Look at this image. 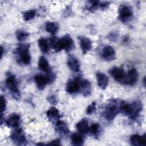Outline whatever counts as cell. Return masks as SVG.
Returning a JSON list of instances; mask_svg holds the SVG:
<instances>
[{
  "mask_svg": "<svg viewBox=\"0 0 146 146\" xmlns=\"http://www.w3.org/2000/svg\"><path fill=\"white\" fill-rule=\"evenodd\" d=\"M48 102L52 104H55L56 103V98L55 96L54 95H51V96H50L48 98Z\"/></svg>",
  "mask_w": 146,
  "mask_h": 146,
  "instance_id": "obj_35",
  "label": "cell"
},
{
  "mask_svg": "<svg viewBox=\"0 0 146 146\" xmlns=\"http://www.w3.org/2000/svg\"><path fill=\"white\" fill-rule=\"evenodd\" d=\"M119 110L116 104V103L113 101L106 107L104 110V115L107 120H111L115 117L116 115L117 114Z\"/></svg>",
  "mask_w": 146,
  "mask_h": 146,
  "instance_id": "obj_4",
  "label": "cell"
},
{
  "mask_svg": "<svg viewBox=\"0 0 146 146\" xmlns=\"http://www.w3.org/2000/svg\"><path fill=\"white\" fill-rule=\"evenodd\" d=\"M110 3L108 2H99V7L102 9H106V8L108 7Z\"/></svg>",
  "mask_w": 146,
  "mask_h": 146,
  "instance_id": "obj_34",
  "label": "cell"
},
{
  "mask_svg": "<svg viewBox=\"0 0 146 146\" xmlns=\"http://www.w3.org/2000/svg\"><path fill=\"white\" fill-rule=\"evenodd\" d=\"M79 40L80 48L83 54L87 53L92 48V42L89 38L84 36H81L79 38Z\"/></svg>",
  "mask_w": 146,
  "mask_h": 146,
  "instance_id": "obj_16",
  "label": "cell"
},
{
  "mask_svg": "<svg viewBox=\"0 0 146 146\" xmlns=\"http://www.w3.org/2000/svg\"><path fill=\"white\" fill-rule=\"evenodd\" d=\"M38 46L42 52L44 53L48 52L49 49V44L47 40L45 38H41L38 40Z\"/></svg>",
  "mask_w": 146,
  "mask_h": 146,
  "instance_id": "obj_22",
  "label": "cell"
},
{
  "mask_svg": "<svg viewBox=\"0 0 146 146\" xmlns=\"http://www.w3.org/2000/svg\"><path fill=\"white\" fill-rule=\"evenodd\" d=\"M56 125L57 127V129L58 131L60 132V133L66 135L69 132V128L67 125L63 121L59 120Z\"/></svg>",
  "mask_w": 146,
  "mask_h": 146,
  "instance_id": "obj_25",
  "label": "cell"
},
{
  "mask_svg": "<svg viewBox=\"0 0 146 146\" xmlns=\"http://www.w3.org/2000/svg\"><path fill=\"white\" fill-rule=\"evenodd\" d=\"M12 140L17 144H23L26 142V137L21 129H17L11 135Z\"/></svg>",
  "mask_w": 146,
  "mask_h": 146,
  "instance_id": "obj_12",
  "label": "cell"
},
{
  "mask_svg": "<svg viewBox=\"0 0 146 146\" xmlns=\"http://www.w3.org/2000/svg\"><path fill=\"white\" fill-rule=\"evenodd\" d=\"M72 144L74 145H82L83 144V138L78 133H74L71 136Z\"/></svg>",
  "mask_w": 146,
  "mask_h": 146,
  "instance_id": "obj_23",
  "label": "cell"
},
{
  "mask_svg": "<svg viewBox=\"0 0 146 146\" xmlns=\"http://www.w3.org/2000/svg\"><path fill=\"white\" fill-rule=\"evenodd\" d=\"M3 48L2 47H1V58L2 57V55H3Z\"/></svg>",
  "mask_w": 146,
  "mask_h": 146,
  "instance_id": "obj_37",
  "label": "cell"
},
{
  "mask_svg": "<svg viewBox=\"0 0 146 146\" xmlns=\"http://www.w3.org/2000/svg\"><path fill=\"white\" fill-rule=\"evenodd\" d=\"M6 101L5 97L2 95L1 96V113H2L6 110Z\"/></svg>",
  "mask_w": 146,
  "mask_h": 146,
  "instance_id": "obj_33",
  "label": "cell"
},
{
  "mask_svg": "<svg viewBox=\"0 0 146 146\" xmlns=\"http://www.w3.org/2000/svg\"><path fill=\"white\" fill-rule=\"evenodd\" d=\"M35 16V12L33 10H30L25 11L23 14V19L26 21H28L33 19Z\"/></svg>",
  "mask_w": 146,
  "mask_h": 146,
  "instance_id": "obj_28",
  "label": "cell"
},
{
  "mask_svg": "<svg viewBox=\"0 0 146 146\" xmlns=\"http://www.w3.org/2000/svg\"><path fill=\"white\" fill-rule=\"evenodd\" d=\"M60 44L62 50H64L66 51H69L72 50L74 46V40L69 35H66L59 39Z\"/></svg>",
  "mask_w": 146,
  "mask_h": 146,
  "instance_id": "obj_6",
  "label": "cell"
},
{
  "mask_svg": "<svg viewBox=\"0 0 146 146\" xmlns=\"http://www.w3.org/2000/svg\"><path fill=\"white\" fill-rule=\"evenodd\" d=\"M120 112L125 115H129L131 112V104H123L120 107Z\"/></svg>",
  "mask_w": 146,
  "mask_h": 146,
  "instance_id": "obj_29",
  "label": "cell"
},
{
  "mask_svg": "<svg viewBox=\"0 0 146 146\" xmlns=\"http://www.w3.org/2000/svg\"><path fill=\"white\" fill-rule=\"evenodd\" d=\"M111 75L117 81L124 82L125 77V74L124 70L120 67H113L110 71Z\"/></svg>",
  "mask_w": 146,
  "mask_h": 146,
  "instance_id": "obj_11",
  "label": "cell"
},
{
  "mask_svg": "<svg viewBox=\"0 0 146 146\" xmlns=\"http://www.w3.org/2000/svg\"><path fill=\"white\" fill-rule=\"evenodd\" d=\"M38 66L41 70L46 72H47L49 69H50L49 67L48 62L47 61V59L44 56L40 57L38 62Z\"/></svg>",
  "mask_w": 146,
  "mask_h": 146,
  "instance_id": "obj_21",
  "label": "cell"
},
{
  "mask_svg": "<svg viewBox=\"0 0 146 146\" xmlns=\"http://www.w3.org/2000/svg\"><path fill=\"white\" fill-rule=\"evenodd\" d=\"M47 118L48 120L52 124H55L60 120V113L57 108L54 107H51L49 108V110L47 111L46 113Z\"/></svg>",
  "mask_w": 146,
  "mask_h": 146,
  "instance_id": "obj_7",
  "label": "cell"
},
{
  "mask_svg": "<svg viewBox=\"0 0 146 146\" xmlns=\"http://www.w3.org/2000/svg\"><path fill=\"white\" fill-rule=\"evenodd\" d=\"M20 116L17 113H13L7 119L6 123L9 127L18 128L20 124Z\"/></svg>",
  "mask_w": 146,
  "mask_h": 146,
  "instance_id": "obj_14",
  "label": "cell"
},
{
  "mask_svg": "<svg viewBox=\"0 0 146 146\" xmlns=\"http://www.w3.org/2000/svg\"><path fill=\"white\" fill-rule=\"evenodd\" d=\"M77 130L81 133H86L89 131L88 121L86 119H82L76 124Z\"/></svg>",
  "mask_w": 146,
  "mask_h": 146,
  "instance_id": "obj_20",
  "label": "cell"
},
{
  "mask_svg": "<svg viewBox=\"0 0 146 146\" xmlns=\"http://www.w3.org/2000/svg\"><path fill=\"white\" fill-rule=\"evenodd\" d=\"M100 128V125L98 123H95V124H93L90 127H89V131L91 134L94 135H96L97 134L99 133Z\"/></svg>",
  "mask_w": 146,
  "mask_h": 146,
  "instance_id": "obj_30",
  "label": "cell"
},
{
  "mask_svg": "<svg viewBox=\"0 0 146 146\" xmlns=\"http://www.w3.org/2000/svg\"><path fill=\"white\" fill-rule=\"evenodd\" d=\"M131 145L135 146H145L146 145V137L144 134L143 136L139 135H133L130 137Z\"/></svg>",
  "mask_w": 146,
  "mask_h": 146,
  "instance_id": "obj_13",
  "label": "cell"
},
{
  "mask_svg": "<svg viewBox=\"0 0 146 146\" xmlns=\"http://www.w3.org/2000/svg\"><path fill=\"white\" fill-rule=\"evenodd\" d=\"M6 85L9 90L10 91L12 96L15 99H18L20 94L18 88V83L14 75H10L7 76L6 80Z\"/></svg>",
  "mask_w": 146,
  "mask_h": 146,
  "instance_id": "obj_2",
  "label": "cell"
},
{
  "mask_svg": "<svg viewBox=\"0 0 146 146\" xmlns=\"http://www.w3.org/2000/svg\"><path fill=\"white\" fill-rule=\"evenodd\" d=\"M80 80L77 78L70 79L66 85V91L71 94L78 92L80 88Z\"/></svg>",
  "mask_w": 146,
  "mask_h": 146,
  "instance_id": "obj_5",
  "label": "cell"
},
{
  "mask_svg": "<svg viewBox=\"0 0 146 146\" xmlns=\"http://www.w3.org/2000/svg\"><path fill=\"white\" fill-rule=\"evenodd\" d=\"M29 35V34L23 30H18L15 33V36L18 40L23 41Z\"/></svg>",
  "mask_w": 146,
  "mask_h": 146,
  "instance_id": "obj_27",
  "label": "cell"
},
{
  "mask_svg": "<svg viewBox=\"0 0 146 146\" xmlns=\"http://www.w3.org/2000/svg\"><path fill=\"white\" fill-rule=\"evenodd\" d=\"M47 145H60V140L59 139H57V140H55L52 141L51 143H48Z\"/></svg>",
  "mask_w": 146,
  "mask_h": 146,
  "instance_id": "obj_36",
  "label": "cell"
},
{
  "mask_svg": "<svg viewBox=\"0 0 146 146\" xmlns=\"http://www.w3.org/2000/svg\"><path fill=\"white\" fill-rule=\"evenodd\" d=\"M95 110H96V103L95 102H94L88 106L86 110V113L87 115H91L95 111Z\"/></svg>",
  "mask_w": 146,
  "mask_h": 146,
  "instance_id": "obj_32",
  "label": "cell"
},
{
  "mask_svg": "<svg viewBox=\"0 0 146 146\" xmlns=\"http://www.w3.org/2000/svg\"><path fill=\"white\" fill-rule=\"evenodd\" d=\"M46 72L47 73L45 77L47 79V83L53 82L55 79V75L54 73V72L51 69H49Z\"/></svg>",
  "mask_w": 146,
  "mask_h": 146,
  "instance_id": "obj_31",
  "label": "cell"
},
{
  "mask_svg": "<svg viewBox=\"0 0 146 146\" xmlns=\"http://www.w3.org/2000/svg\"><path fill=\"white\" fill-rule=\"evenodd\" d=\"M119 19L123 22L129 21L133 16V12L131 7L128 5H122L119 11Z\"/></svg>",
  "mask_w": 146,
  "mask_h": 146,
  "instance_id": "obj_3",
  "label": "cell"
},
{
  "mask_svg": "<svg viewBox=\"0 0 146 146\" xmlns=\"http://www.w3.org/2000/svg\"><path fill=\"white\" fill-rule=\"evenodd\" d=\"M50 44L55 51L59 52L62 50L59 39L56 37H52L50 39Z\"/></svg>",
  "mask_w": 146,
  "mask_h": 146,
  "instance_id": "obj_24",
  "label": "cell"
},
{
  "mask_svg": "<svg viewBox=\"0 0 146 146\" xmlns=\"http://www.w3.org/2000/svg\"><path fill=\"white\" fill-rule=\"evenodd\" d=\"M142 110V104L140 102H135L131 104V112L129 116L132 119H135L137 117L138 115Z\"/></svg>",
  "mask_w": 146,
  "mask_h": 146,
  "instance_id": "obj_18",
  "label": "cell"
},
{
  "mask_svg": "<svg viewBox=\"0 0 146 146\" xmlns=\"http://www.w3.org/2000/svg\"><path fill=\"white\" fill-rule=\"evenodd\" d=\"M96 80L98 86L102 90H104L108 86V78L104 74L98 72L96 74Z\"/></svg>",
  "mask_w": 146,
  "mask_h": 146,
  "instance_id": "obj_17",
  "label": "cell"
},
{
  "mask_svg": "<svg viewBox=\"0 0 146 146\" xmlns=\"http://www.w3.org/2000/svg\"><path fill=\"white\" fill-rule=\"evenodd\" d=\"M137 71L135 68H132L128 71L127 74L125 75L124 82L129 85H133L137 82Z\"/></svg>",
  "mask_w": 146,
  "mask_h": 146,
  "instance_id": "obj_10",
  "label": "cell"
},
{
  "mask_svg": "<svg viewBox=\"0 0 146 146\" xmlns=\"http://www.w3.org/2000/svg\"><path fill=\"white\" fill-rule=\"evenodd\" d=\"M79 91L84 96H88L91 93V83L86 79L82 80L80 82Z\"/></svg>",
  "mask_w": 146,
  "mask_h": 146,
  "instance_id": "obj_15",
  "label": "cell"
},
{
  "mask_svg": "<svg viewBox=\"0 0 146 146\" xmlns=\"http://www.w3.org/2000/svg\"><path fill=\"white\" fill-rule=\"evenodd\" d=\"M46 30L52 35H54L58 31V26L55 22H49L46 25Z\"/></svg>",
  "mask_w": 146,
  "mask_h": 146,
  "instance_id": "obj_26",
  "label": "cell"
},
{
  "mask_svg": "<svg viewBox=\"0 0 146 146\" xmlns=\"http://www.w3.org/2000/svg\"><path fill=\"white\" fill-rule=\"evenodd\" d=\"M34 81L38 90H43L47 83L45 76L42 75H37L34 77Z\"/></svg>",
  "mask_w": 146,
  "mask_h": 146,
  "instance_id": "obj_19",
  "label": "cell"
},
{
  "mask_svg": "<svg viewBox=\"0 0 146 146\" xmlns=\"http://www.w3.org/2000/svg\"><path fill=\"white\" fill-rule=\"evenodd\" d=\"M67 66L73 72H78L80 69V63L78 59L72 55H69L67 58Z\"/></svg>",
  "mask_w": 146,
  "mask_h": 146,
  "instance_id": "obj_9",
  "label": "cell"
},
{
  "mask_svg": "<svg viewBox=\"0 0 146 146\" xmlns=\"http://www.w3.org/2000/svg\"><path fill=\"white\" fill-rule=\"evenodd\" d=\"M21 61L25 64H29L31 62V56L29 52V45L27 44H21L17 49Z\"/></svg>",
  "mask_w": 146,
  "mask_h": 146,
  "instance_id": "obj_1",
  "label": "cell"
},
{
  "mask_svg": "<svg viewBox=\"0 0 146 146\" xmlns=\"http://www.w3.org/2000/svg\"><path fill=\"white\" fill-rule=\"evenodd\" d=\"M102 57L107 61H111L115 59V49L111 46H106L102 50Z\"/></svg>",
  "mask_w": 146,
  "mask_h": 146,
  "instance_id": "obj_8",
  "label": "cell"
}]
</instances>
